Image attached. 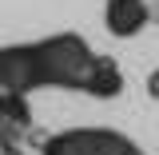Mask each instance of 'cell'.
Listing matches in <instances>:
<instances>
[{
	"instance_id": "cell-1",
	"label": "cell",
	"mask_w": 159,
	"mask_h": 155,
	"mask_svg": "<svg viewBox=\"0 0 159 155\" xmlns=\"http://www.w3.org/2000/svg\"><path fill=\"white\" fill-rule=\"evenodd\" d=\"M36 56H40V88H64V92H84V96H96V80L107 64V56H96L88 40L76 32L36 40Z\"/></svg>"
},
{
	"instance_id": "cell-7",
	"label": "cell",
	"mask_w": 159,
	"mask_h": 155,
	"mask_svg": "<svg viewBox=\"0 0 159 155\" xmlns=\"http://www.w3.org/2000/svg\"><path fill=\"white\" fill-rule=\"evenodd\" d=\"M0 155H20V151H16V147H0Z\"/></svg>"
},
{
	"instance_id": "cell-6",
	"label": "cell",
	"mask_w": 159,
	"mask_h": 155,
	"mask_svg": "<svg viewBox=\"0 0 159 155\" xmlns=\"http://www.w3.org/2000/svg\"><path fill=\"white\" fill-rule=\"evenodd\" d=\"M147 96H151V99H159V68L147 76Z\"/></svg>"
},
{
	"instance_id": "cell-4",
	"label": "cell",
	"mask_w": 159,
	"mask_h": 155,
	"mask_svg": "<svg viewBox=\"0 0 159 155\" xmlns=\"http://www.w3.org/2000/svg\"><path fill=\"white\" fill-rule=\"evenodd\" d=\"M147 20H151L147 0H107V8H103V24H107V32L116 40L139 36L147 28Z\"/></svg>"
},
{
	"instance_id": "cell-5",
	"label": "cell",
	"mask_w": 159,
	"mask_h": 155,
	"mask_svg": "<svg viewBox=\"0 0 159 155\" xmlns=\"http://www.w3.org/2000/svg\"><path fill=\"white\" fill-rule=\"evenodd\" d=\"M32 127V107L20 92H0V147H16V139Z\"/></svg>"
},
{
	"instance_id": "cell-2",
	"label": "cell",
	"mask_w": 159,
	"mask_h": 155,
	"mask_svg": "<svg viewBox=\"0 0 159 155\" xmlns=\"http://www.w3.org/2000/svg\"><path fill=\"white\" fill-rule=\"evenodd\" d=\"M40 155H143L135 139L111 127H72L44 143Z\"/></svg>"
},
{
	"instance_id": "cell-3",
	"label": "cell",
	"mask_w": 159,
	"mask_h": 155,
	"mask_svg": "<svg viewBox=\"0 0 159 155\" xmlns=\"http://www.w3.org/2000/svg\"><path fill=\"white\" fill-rule=\"evenodd\" d=\"M0 92H40V56L36 44H4L0 48Z\"/></svg>"
}]
</instances>
